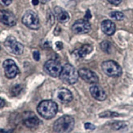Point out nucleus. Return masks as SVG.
<instances>
[{"instance_id":"obj_1","label":"nucleus","mask_w":133,"mask_h":133,"mask_svg":"<svg viewBox=\"0 0 133 133\" xmlns=\"http://www.w3.org/2000/svg\"><path fill=\"white\" fill-rule=\"evenodd\" d=\"M37 111L40 116L48 120L54 118L56 115L57 111H58V106H57L56 103L52 100H43L39 103L37 108Z\"/></svg>"},{"instance_id":"obj_2","label":"nucleus","mask_w":133,"mask_h":133,"mask_svg":"<svg viewBox=\"0 0 133 133\" xmlns=\"http://www.w3.org/2000/svg\"><path fill=\"white\" fill-rule=\"evenodd\" d=\"M59 77L64 83L74 85L78 82L79 75L78 72L74 67V66L67 63L64 67H62V70Z\"/></svg>"},{"instance_id":"obj_3","label":"nucleus","mask_w":133,"mask_h":133,"mask_svg":"<svg viewBox=\"0 0 133 133\" xmlns=\"http://www.w3.org/2000/svg\"><path fill=\"white\" fill-rule=\"evenodd\" d=\"M74 126V119L69 115H65L57 119L54 123L53 130L56 132H70Z\"/></svg>"},{"instance_id":"obj_4","label":"nucleus","mask_w":133,"mask_h":133,"mask_svg":"<svg viewBox=\"0 0 133 133\" xmlns=\"http://www.w3.org/2000/svg\"><path fill=\"white\" fill-rule=\"evenodd\" d=\"M101 69L104 73L110 77H118L123 73L122 67L118 63L113 60L104 62L101 64Z\"/></svg>"},{"instance_id":"obj_5","label":"nucleus","mask_w":133,"mask_h":133,"mask_svg":"<svg viewBox=\"0 0 133 133\" xmlns=\"http://www.w3.org/2000/svg\"><path fill=\"white\" fill-rule=\"evenodd\" d=\"M22 23L32 30H38L40 27V21L38 14L32 10L25 11L22 16Z\"/></svg>"},{"instance_id":"obj_6","label":"nucleus","mask_w":133,"mask_h":133,"mask_svg":"<svg viewBox=\"0 0 133 133\" xmlns=\"http://www.w3.org/2000/svg\"><path fill=\"white\" fill-rule=\"evenodd\" d=\"M4 45L9 52L16 55H21L24 52V46L12 36H8L6 39Z\"/></svg>"},{"instance_id":"obj_7","label":"nucleus","mask_w":133,"mask_h":133,"mask_svg":"<svg viewBox=\"0 0 133 133\" xmlns=\"http://www.w3.org/2000/svg\"><path fill=\"white\" fill-rule=\"evenodd\" d=\"M43 68L44 71L49 76L52 77H57L60 76L61 72L62 70V66L60 63V62L54 59H50L45 62Z\"/></svg>"},{"instance_id":"obj_8","label":"nucleus","mask_w":133,"mask_h":133,"mask_svg":"<svg viewBox=\"0 0 133 133\" xmlns=\"http://www.w3.org/2000/svg\"><path fill=\"white\" fill-rule=\"evenodd\" d=\"M3 67L4 69L5 76L8 79H13L19 73L18 67L12 59H7L3 63Z\"/></svg>"},{"instance_id":"obj_9","label":"nucleus","mask_w":133,"mask_h":133,"mask_svg":"<svg viewBox=\"0 0 133 133\" xmlns=\"http://www.w3.org/2000/svg\"><path fill=\"white\" fill-rule=\"evenodd\" d=\"M91 29L90 22L86 19H80L76 21L72 26V31L74 34H83L88 33Z\"/></svg>"},{"instance_id":"obj_10","label":"nucleus","mask_w":133,"mask_h":133,"mask_svg":"<svg viewBox=\"0 0 133 133\" xmlns=\"http://www.w3.org/2000/svg\"><path fill=\"white\" fill-rule=\"evenodd\" d=\"M78 75L84 82L89 84H96L99 82V78H98V76L96 74V72L90 70L88 68L79 69Z\"/></svg>"},{"instance_id":"obj_11","label":"nucleus","mask_w":133,"mask_h":133,"mask_svg":"<svg viewBox=\"0 0 133 133\" xmlns=\"http://www.w3.org/2000/svg\"><path fill=\"white\" fill-rule=\"evenodd\" d=\"M23 124L29 128H35L40 124V120L32 112H26L23 116Z\"/></svg>"},{"instance_id":"obj_12","label":"nucleus","mask_w":133,"mask_h":133,"mask_svg":"<svg viewBox=\"0 0 133 133\" xmlns=\"http://www.w3.org/2000/svg\"><path fill=\"white\" fill-rule=\"evenodd\" d=\"M0 22L8 26H14L16 24L15 15L7 10H0Z\"/></svg>"},{"instance_id":"obj_13","label":"nucleus","mask_w":133,"mask_h":133,"mask_svg":"<svg viewBox=\"0 0 133 133\" xmlns=\"http://www.w3.org/2000/svg\"><path fill=\"white\" fill-rule=\"evenodd\" d=\"M56 98L62 103H68L73 100V95L66 88H61L56 91Z\"/></svg>"},{"instance_id":"obj_14","label":"nucleus","mask_w":133,"mask_h":133,"mask_svg":"<svg viewBox=\"0 0 133 133\" xmlns=\"http://www.w3.org/2000/svg\"><path fill=\"white\" fill-rule=\"evenodd\" d=\"M89 90H90L91 96L96 100L104 101L107 97L105 91L104 90L103 88H101L100 85H91Z\"/></svg>"},{"instance_id":"obj_15","label":"nucleus","mask_w":133,"mask_h":133,"mask_svg":"<svg viewBox=\"0 0 133 133\" xmlns=\"http://www.w3.org/2000/svg\"><path fill=\"white\" fill-rule=\"evenodd\" d=\"M92 49H93V48H92L91 45L84 44L81 48H79L78 49L75 50L73 53V56L77 59H84L87 55L91 53Z\"/></svg>"},{"instance_id":"obj_16","label":"nucleus","mask_w":133,"mask_h":133,"mask_svg":"<svg viewBox=\"0 0 133 133\" xmlns=\"http://www.w3.org/2000/svg\"><path fill=\"white\" fill-rule=\"evenodd\" d=\"M101 31L107 36H112L116 31V26L115 24L110 20H105L101 22Z\"/></svg>"},{"instance_id":"obj_17","label":"nucleus","mask_w":133,"mask_h":133,"mask_svg":"<svg viewBox=\"0 0 133 133\" xmlns=\"http://www.w3.org/2000/svg\"><path fill=\"white\" fill-rule=\"evenodd\" d=\"M54 14L56 16L57 20L61 23H65L69 20V15L65 10L61 8V7L54 8Z\"/></svg>"},{"instance_id":"obj_18","label":"nucleus","mask_w":133,"mask_h":133,"mask_svg":"<svg viewBox=\"0 0 133 133\" xmlns=\"http://www.w3.org/2000/svg\"><path fill=\"white\" fill-rule=\"evenodd\" d=\"M101 49L106 54H110L112 51V45L111 43L108 40H104L101 43Z\"/></svg>"},{"instance_id":"obj_19","label":"nucleus","mask_w":133,"mask_h":133,"mask_svg":"<svg viewBox=\"0 0 133 133\" xmlns=\"http://www.w3.org/2000/svg\"><path fill=\"white\" fill-rule=\"evenodd\" d=\"M23 90H24V86L21 84H17V85H15L13 87L11 88V93L13 96H18L23 92Z\"/></svg>"},{"instance_id":"obj_20","label":"nucleus","mask_w":133,"mask_h":133,"mask_svg":"<svg viewBox=\"0 0 133 133\" xmlns=\"http://www.w3.org/2000/svg\"><path fill=\"white\" fill-rule=\"evenodd\" d=\"M120 115L119 113H116V112H112V111H104L102 113H101L99 114V117L102 118H116V117H119Z\"/></svg>"},{"instance_id":"obj_21","label":"nucleus","mask_w":133,"mask_h":133,"mask_svg":"<svg viewBox=\"0 0 133 133\" xmlns=\"http://www.w3.org/2000/svg\"><path fill=\"white\" fill-rule=\"evenodd\" d=\"M112 128L114 130L119 131L127 128V123L125 122H121V121H117V122H114L111 125Z\"/></svg>"},{"instance_id":"obj_22","label":"nucleus","mask_w":133,"mask_h":133,"mask_svg":"<svg viewBox=\"0 0 133 133\" xmlns=\"http://www.w3.org/2000/svg\"><path fill=\"white\" fill-rule=\"evenodd\" d=\"M109 16L116 21H122L125 17L124 14L121 11H111V13H109Z\"/></svg>"},{"instance_id":"obj_23","label":"nucleus","mask_w":133,"mask_h":133,"mask_svg":"<svg viewBox=\"0 0 133 133\" xmlns=\"http://www.w3.org/2000/svg\"><path fill=\"white\" fill-rule=\"evenodd\" d=\"M47 21H48V24H49L50 26H51L54 24V21H55V17L53 13L51 11H48V14H47Z\"/></svg>"},{"instance_id":"obj_24","label":"nucleus","mask_w":133,"mask_h":133,"mask_svg":"<svg viewBox=\"0 0 133 133\" xmlns=\"http://www.w3.org/2000/svg\"><path fill=\"white\" fill-rule=\"evenodd\" d=\"M84 128H85V129H87V130H94V129H96V126H95V125H93L92 123H86L85 124H84Z\"/></svg>"},{"instance_id":"obj_25","label":"nucleus","mask_w":133,"mask_h":133,"mask_svg":"<svg viewBox=\"0 0 133 133\" xmlns=\"http://www.w3.org/2000/svg\"><path fill=\"white\" fill-rule=\"evenodd\" d=\"M11 3H12V0H0V4L4 7H8Z\"/></svg>"},{"instance_id":"obj_26","label":"nucleus","mask_w":133,"mask_h":133,"mask_svg":"<svg viewBox=\"0 0 133 133\" xmlns=\"http://www.w3.org/2000/svg\"><path fill=\"white\" fill-rule=\"evenodd\" d=\"M33 57H34V59L35 61H39L40 59V54L38 50H34L33 52Z\"/></svg>"},{"instance_id":"obj_27","label":"nucleus","mask_w":133,"mask_h":133,"mask_svg":"<svg viewBox=\"0 0 133 133\" xmlns=\"http://www.w3.org/2000/svg\"><path fill=\"white\" fill-rule=\"evenodd\" d=\"M107 1L109 3H111L114 6H118L121 3V2H122V0H107Z\"/></svg>"},{"instance_id":"obj_28","label":"nucleus","mask_w":133,"mask_h":133,"mask_svg":"<svg viewBox=\"0 0 133 133\" xmlns=\"http://www.w3.org/2000/svg\"><path fill=\"white\" fill-rule=\"evenodd\" d=\"M84 17H85V19H86V20H89V19L91 18V13L90 10H87L86 14H85Z\"/></svg>"},{"instance_id":"obj_29","label":"nucleus","mask_w":133,"mask_h":133,"mask_svg":"<svg viewBox=\"0 0 133 133\" xmlns=\"http://www.w3.org/2000/svg\"><path fill=\"white\" fill-rule=\"evenodd\" d=\"M56 47L57 48L58 50H61L63 48V44L61 41H57V42H56Z\"/></svg>"},{"instance_id":"obj_30","label":"nucleus","mask_w":133,"mask_h":133,"mask_svg":"<svg viewBox=\"0 0 133 133\" xmlns=\"http://www.w3.org/2000/svg\"><path fill=\"white\" fill-rule=\"evenodd\" d=\"M61 33V28L59 27V26H57L56 28V30H55V31H54V34H56V36H58V34Z\"/></svg>"},{"instance_id":"obj_31","label":"nucleus","mask_w":133,"mask_h":133,"mask_svg":"<svg viewBox=\"0 0 133 133\" xmlns=\"http://www.w3.org/2000/svg\"><path fill=\"white\" fill-rule=\"evenodd\" d=\"M4 105H5V101L3 100H2L1 98H0V108L4 107Z\"/></svg>"},{"instance_id":"obj_32","label":"nucleus","mask_w":133,"mask_h":133,"mask_svg":"<svg viewBox=\"0 0 133 133\" xmlns=\"http://www.w3.org/2000/svg\"><path fill=\"white\" fill-rule=\"evenodd\" d=\"M32 3L34 6H37L39 3V0H32Z\"/></svg>"},{"instance_id":"obj_33","label":"nucleus","mask_w":133,"mask_h":133,"mask_svg":"<svg viewBox=\"0 0 133 133\" xmlns=\"http://www.w3.org/2000/svg\"><path fill=\"white\" fill-rule=\"evenodd\" d=\"M41 1H42L43 3H47L48 1H49V0H41Z\"/></svg>"},{"instance_id":"obj_34","label":"nucleus","mask_w":133,"mask_h":133,"mask_svg":"<svg viewBox=\"0 0 133 133\" xmlns=\"http://www.w3.org/2000/svg\"><path fill=\"white\" fill-rule=\"evenodd\" d=\"M0 49H1V47H0Z\"/></svg>"}]
</instances>
